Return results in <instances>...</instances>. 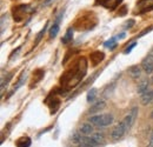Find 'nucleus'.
<instances>
[{
	"instance_id": "f257e3e1",
	"label": "nucleus",
	"mask_w": 153,
	"mask_h": 147,
	"mask_svg": "<svg viewBox=\"0 0 153 147\" xmlns=\"http://www.w3.org/2000/svg\"><path fill=\"white\" fill-rule=\"evenodd\" d=\"M113 120H114V117L112 114H110V113H106V114H97V115H93V117L90 118L88 121L92 125L97 126V127L102 128V127L110 126L113 122Z\"/></svg>"
},
{
	"instance_id": "f03ea898",
	"label": "nucleus",
	"mask_w": 153,
	"mask_h": 147,
	"mask_svg": "<svg viewBox=\"0 0 153 147\" xmlns=\"http://www.w3.org/2000/svg\"><path fill=\"white\" fill-rule=\"evenodd\" d=\"M127 131H128V129L126 127L125 122L121 121V122H119L114 128L112 129V132H111V138H112L113 140H119V139H121V138L125 135V133H126Z\"/></svg>"
},
{
	"instance_id": "7ed1b4c3",
	"label": "nucleus",
	"mask_w": 153,
	"mask_h": 147,
	"mask_svg": "<svg viewBox=\"0 0 153 147\" xmlns=\"http://www.w3.org/2000/svg\"><path fill=\"white\" fill-rule=\"evenodd\" d=\"M138 112H139L138 107H133L132 110L125 115V118L123 119V121L125 122V125H126L127 129H130L132 126H133V124L135 122V119H137V117H138Z\"/></svg>"
},
{
	"instance_id": "20e7f679",
	"label": "nucleus",
	"mask_w": 153,
	"mask_h": 147,
	"mask_svg": "<svg viewBox=\"0 0 153 147\" xmlns=\"http://www.w3.org/2000/svg\"><path fill=\"white\" fill-rule=\"evenodd\" d=\"M141 68L146 74H152L153 73V59L147 55L143 61H141Z\"/></svg>"
},
{
	"instance_id": "39448f33",
	"label": "nucleus",
	"mask_w": 153,
	"mask_h": 147,
	"mask_svg": "<svg viewBox=\"0 0 153 147\" xmlns=\"http://www.w3.org/2000/svg\"><path fill=\"white\" fill-rule=\"evenodd\" d=\"M79 132H80L84 137H90V135H92L93 132H94V131H93V125L90 124V122H85V124H82V125L80 126Z\"/></svg>"
},
{
	"instance_id": "423d86ee",
	"label": "nucleus",
	"mask_w": 153,
	"mask_h": 147,
	"mask_svg": "<svg viewBox=\"0 0 153 147\" xmlns=\"http://www.w3.org/2000/svg\"><path fill=\"white\" fill-rule=\"evenodd\" d=\"M105 106H106L105 101H104V100H99V101H97L96 104H92V106H91V108H90V111H88V113H90V114L99 113L100 111L105 108Z\"/></svg>"
},
{
	"instance_id": "0eeeda50",
	"label": "nucleus",
	"mask_w": 153,
	"mask_h": 147,
	"mask_svg": "<svg viewBox=\"0 0 153 147\" xmlns=\"http://www.w3.org/2000/svg\"><path fill=\"white\" fill-rule=\"evenodd\" d=\"M138 7L143 11H152L153 0H141L140 2H138Z\"/></svg>"
},
{
	"instance_id": "6e6552de",
	"label": "nucleus",
	"mask_w": 153,
	"mask_h": 147,
	"mask_svg": "<svg viewBox=\"0 0 153 147\" xmlns=\"http://www.w3.org/2000/svg\"><path fill=\"white\" fill-rule=\"evenodd\" d=\"M149 86H150V80H149V79H144V80L138 85V90H137L138 94L143 95L145 92H147V91H149Z\"/></svg>"
},
{
	"instance_id": "1a4fd4ad",
	"label": "nucleus",
	"mask_w": 153,
	"mask_h": 147,
	"mask_svg": "<svg viewBox=\"0 0 153 147\" xmlns=\"http://www.w3.org/2000/svg\"><path fill=\"white\" fill-rule=\"evenodd\" d=\"M140 101H141L143 105H149V104H151L153 101V91H147V92L144 93V94L141 95V98H140Z\"/></svg>"
},
{
	"instance_id": "9d476101",
	"label": "nucleus",
	"mask_w": 153,
	"mask_h": 147,
	"mask_svg": "<svg viewBox=\"0 0 153 147\" xmlns=\"http://www.w3.org/2000/svg\"><path fill=\"white\" fill-rule=\"evenodd\" d=\"M141 70H143V68H140L139 66H131V67L128 68V74H130L133 79H139L140 75H141Z\"/></svg>"
},
{
	"instance_id": "9b49d317",
	"label": "nucleus",
	"mask_w": 153,
	"mask_h": 147,
	"mask_svg": "<svg viewBox=\"0 0 153 147\" xmlns=\"http://www.w3.org/2000/svg\"><path fill=\"white\" fill-rule=\"evenodd\" d=\"M72 38H73V28L71 27V28L67 30L66 34L61 39V42H62V44H68L70 41H72Z\"/></svg>"
},
{
	"instance_id": "f8f14e48",
	"label": "nucleus",
	"mask_w": 153,
	"mask_h": 147,
	"mask_svg": "<svg viewBox=\"0 0 153 147\" xmlns=\"http://www.w3.org/2000/svg\"><path fill=\"white\" fill-rule=\"evenodd\" d=\"M97 93H98V91H97V88H91L88 92H87V97H86V99H87V101L88 102H93L94 100H96V98H97Z\"/></svg>"
},
{
	"instance_id": "ddd939ff",
	"label": "nucleus",
	"mask_w": 153,
	"mask_h": 147,
	"mask_svg": "<svg viewBox=\"0 0 153 147\" xmlns=\"http://www.w3.org/2000/svg\"><path fill=\"white\" fill-rule=\"evenodd\" d=\"M59 30H60L59 24H58V22H54V24L52 25V27L50 28V37H51V38L57 37V34L59 33Z\"/></svg>"
},
{
	"instance_id": "4468645a",
	"label": "nucleus",
	"mask_w": 153,
	"mask_h": 147,
	"mask_svg": "<svg viewBox=\"0 0 153 147\" xmlns=\"http://www.w3.org/2000/svg\"><path fill=\"white\" fill-rule=\"evenodd\" d=\"M92 138L96 140L98 144H100V143L104 141L105 135H104V133H101V132H97V133H93V134H92Z\"/></svg>"
},
{
	"instance_id": "2eb2a0df",
	"label": "nucleus",
	"mask_w": 153,
	"mask_h": 147,
	"mask_svg": "<svg viewBox=\"0 0 153 147\" xmlns=\"http://www.w3.org/2000/svg\"><path fill=\"white\" fill-rule=\"evenodd\" d=\"M26 73H22L21 74V76H20V79L18 80V82H17V85H16V87H14V91H17V90H19L20 87L25 84V81H26Z\"/></svg>"
},
{
	"instance_id": "dca6fc26",
	"label": "nucleus",
	"mask_w": 153,
	"mask_h": 147,
	"mask_svg": "<svg viewBox=\"0 0 153 147\" xmlns=\"http://www.w3.org/2000/svg\"><path fill=\"white\" fill-rule=\"evenodd\" d=\"M115 40H117V38H112V39H110L108 41H106V42H105V47H108V48L111 47V48L113 50L115 47V45H114Z\"/></svg>"
},
{
	"instance_id": "f3484780",
	"label": "nucleus",
	"mask_w": 153,
	"mask_h": 147,
	"mask_svg": "<svg viewBox=\"0 0 153 147\" xmlns=\"http://www.w3.org/2000/svg\"><path fill=\"white\" fill-rule=\"evenodd\" d=\"M135 46H137V42H133V44H131V45L128 46V48H126V50H125V54H127V53H131V51L133 50Z\"/></svg>"
},
{
	"instance_id": "a211bd4d",
	"label": "nucleus",
	"mask_w": 153,
	"mask_h": 147,
	"mask_svg": "<svg viewBox=\"0 0 153 147\" xmlns=\"http://www.w3.org/2000/svg\"><path fill=\"white\" fill-rule=\"evenodd\" d=\"M133 25H134V20H130V21H127V22L125 24V27H126V28H131Z\"/></svg>"
},
{
	"instance_id": "6ab92c4d",
	"label": "nucleus",
	"mask_w": 153,
	"mask_h": 147,
	"mask_svg": "<svg viewBox=\"0 0 153 147\" xmlns=\"http://www.w3.org/2000/svg\"><path fill=\"white\" fill-rule=\"evenodd\" d=\"M79 147H94V146H92V145H90V144H87V143H85V141H81V143L79 144Z\"/></svg>"
},
{
	"instance_id": "aec40b11",
	"label": "nucleus",
	"mask_w": 153,
	"mask_h": 147,
	"mask_svg": "<svg viewBox=\"0 0 153 147\" xmlns=\"http://www.w3.org/2000/svg\"><path fill=\"white\" fill-rule=\"evenodd\" d=\"M45 31H46V27H45L44 30H41V31H40V33H39V34H38V37H37V42H38L39 40L41 39V37H42V34L45 33Z\"/></svg>"
},
{
	"instance_id": "412c9836",
	"label": "nucleus",
	"mask_w": 153,
	"mask_h": 147,
	"mask_svg": "<svg viewBox=\"0 0 153 147\" xmlns=\"http://www.w3.org/2000/svg\"><path fill=\"white\" fill-rule=\"evenodd\" d=\"M53 1H56V0H45V1H44V6H48V5H51Z\"/></svg>"
},
{
	"instance_id": "4be33fe9",
	"label": "nucleus",
	"mask_w": 153,
	"mask_h": 147,
	"mask_svg": "<svg viewBox=\"0 0 153 147\" xmlns=\"http://www.w3.org/2000/svg\"><path fill=\"white\" fill-rule=\"evenodd\" d=\"M151 82L153 84V76H152V79H151Z\"/></svg>"
},
{
	"instance_id": "5701e85b",
	"label": "nucleus",
	"mask_w": 153,
	"mask_h": 147,
	"mask_svg": "<svg viewBox=\"0 0 153 147\" xmlns=\"http://www.w3.org/2000/svg\"><path fill=\"white\" fill-rule=\"evenodd\" d=\"M151 118H153V111H152V114H151Z\"/></svg>"
},
{
	"instance_id": "b1692460",
	"label": "nucleus",
	"mask_w": 153,
	"mask_h": 147,
	"mask_svg": "<svg viewBox=\"0 0 153 147\" xmlns=\"http://www.w3.org/2000/svg\"><path fill=\"white\" fill-rule=\"evenodd\" d=\"M152 137H153V133H152Z\"/></svg>"
}]
</instances>
